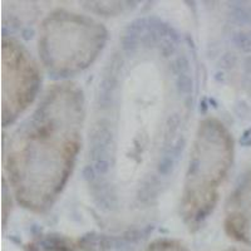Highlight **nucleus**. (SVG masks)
<instances>
[{"label": "nucleus", "instance_id": "4", "mask_svg": "<svg viewBox=\"0 0 251 251\" xmlns=\"http://www.w3.org/2000/svg\"><path fill=\"white\" fill-rule=\"evenodd\" d=\"M40 71L38 63L19 40L3 38L1 46V116L3 126L12 125L38 96Z\"/></svg>", "mask_w": 251, "mask_h": 251}, {"label": "nucleus", "instance_id": "3", "mask_svg": "<svg viewBox=\"0 0 251 251\" xmlns=\"http://www.w3.org/2000/svg\"><path fill=\"white\" fill-rule=\"evenodd\" d=\"M107 39V29L93 18L55 10L40 25L38 51L49 73L69 77L92 66Z\"/></svg>", "mask_w": 251, "mask_h": 251}, {"label": "nucleus", "instance_id": "8", "mask_svg": "<svg viewBox=\"0 0 251 251\" xmlns=\"http://www.w3.org/2000/svg\"><path fill=\"white\" fill-rule=\"evenodd\" d=\"M226 251H246V250H243V249H236V248H232V249H228V250Z\"/></svg>", "mask_w": 251, "mask_h": 251}, {"label": "nucleus", "instance_id": "1", "mask_svg": "<svg viewBox=\"0 0 251 251\" xmlns=\"http://www.w3.org/2000/svg\"><path fill=\"white\" fill-rule=\"evenodd\" d=\"M84 106L78 84L55 83L14 132L6 152V170L15 199L23 207L43 212L62 194L82 147Z\"/></svg>", "mask_w": 251, "mask_h": 251}, {"label": "nucleus", "instance_id": "5", "mask_svg": "<svg viewBox=\"0 0 251 251\" xmlns=\"http://www.w3.org/2000/svg\"><path fill=\"white\" fill-rule=\"evenodd\" d=\"M225 230L234 240L251 246V178L232 196L225 217Z\"/></svg>", "mask_w": 251, "mask_h": 251}, {"label": "nucleus", "instance_id": "2", "mask_svg": "<svg viewBox=\"0 0 251 251\" xmlns=\"http://www.w3.org/2000/svg\"><path fill=\"white\" fill-rule=\"evenodd\" d=\"M234 160V140L220 120L207 117L197 127L181 197V216L196 230L212 214L220 187Z\"/></svg>", "mask_w": 251, "mask_h": 251}, {"label": "nucleus", "instance_id": "7", "mask_svg": "<svg viewBox=\"0 0 251 251\" xmlns=\"http://www.w3.org/2000/svg\"><path fill=\"white\" fill-rule=\"evenodd\" d=\"M146 251H187V249L177 240L158 239L153 241Z\"/></svg>", "mask_w": 251, "mask_h": 251}, {"label": "nucleus", "instance_id": "6", "mask_svg": "<svg viewBox=\"0 0 251 251\" xmlns=\"http://www.w3.org/2000/svg\"><path fill=\"white\" fill-rule=\"evenodd\" d=\"M25 251H77L71 239L60 234H42L26 244Z\"/></svg>", "mask_w": 251, "mask_h": 251}]
</instances>
